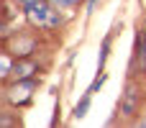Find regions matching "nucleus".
I'll return each instance as SVG.
<instances>
[{
  "mask_svg": "<svg viewBox=\"0 0 146 128\" xmlns=\"http://www.w3.org/2000/svg\"><path fill=\"white\" fill-rule=\"evenodd\" d=\"M100 3H103V0H87V3H85V13H87V15H92V13L98 10V5H100Z\"/></svg>",
  "mask_w": 146,
  "mask_h": 128,
  "instance_id": "14",
  "label": "nucleus"
},
{
  "mask_svg": "<svg viewBox=\"0 0 146 128\" xmlns=\"http://www.w3.org/2000/svg\"><path fill=\"white\" fill-rule=\"evenodd\" d=\"M90 105H92V92H87V90H85V95L77 100V105H74V110H72V123H74V121H82V118L87 115Z\"/></svg>",
  "mask_w": 146,
  "mask_h": 128,
  "instance_id": "11",
  "label": "nucleus"
},
{
  "mask_svg": "<svg viewBox=\"0 0 146 128\" xmlns=\"http://www.w3.org/2000/svg\"><path fill=\"white\" fill-rule=\"evenodd\" d=\"M46 62H41L38 56H23V59H15L13 62V69H10V77L8 82H15V80H28V77H41L46 72Z\"/></svg>",
  "mask_w": 146,
  "mask_h": 128,
  "instance_id": "6",
  "label": "nucleus"
},
{
  "mask_svg": "<svg viewBox=\"0 0 146 128\" xmlns=\"http://www.w3.org/2000/svg\"><path fill=\"white\" fill-rule=\"evenodd\" d=\"M146 105V77H133V74H126V82H123V90H121V97H118V105H115V118H110V126H133L136 118L144 113Z\"/></svg>",
  "mask_w": 146,
  "mask_h": 128,
  "instance_id": "1",
  "label": "nucleus"
},
{
  "mask_svg": "<svg viewBox=\"0 0 146 128\" xmlns=\"http://www.w3.org/2000/svg\"><path fill=\"white\" fill-rule=\"evenodd\" d=\"M8 51L15 56V59H23V56H38L41 54V46H44V33L31 28L26 23V28H18L8 41H5Z\"/></svg>",
  "mask_w": 146,
  "mask_h": 128,
  "instance_id": "3",
  "label": "nucleus"
},
{
  "mask_svg": "<svg viewBox=\"0 0 146 128\" xmlns=\"http://www.w3.org/2000/svg\"><path fill=\"white\" fill-rule=\"evenodd\" d=\"M18 126H23V118H21L18 108L0 110V128H18Z\"/></svg>",
  "mask_w": 146,
  "mask_h": 128,
  "instance_id": "10",
  "label": "nucleus"
},
{
  "mask_svg": "<svg viewBox=\"0 0 146 128\" xmlns=\"http://www.w3.org/2000/svg\"><path fill=\"white\" fill-rule=\"evenodd\" d=\"M15 21H8V18H0V44H5L13 33H15Z\"/></svg>",
  "mask_w": 146,
  "mask_h": 128,
  "instance_id": "12",
  "label": "nucleus"
},
{
  "mask_svg": "<svg viewBox=\"0 0 146 128\" xmlns=\"http://www.w3.org/2000/svg\"><path fill=\"white\" fill-rule=\"evenodd\" d=\"M126 74L146 77V26L141 18L136 21V28H133V46H131V59H128Z\"/></svg>",
  "mask_w": 146,
  "mask_h": 128,
  "instance_id": "5",
  "label": "nucleus"
},
{
  "mask_svg": "<svg viewBox=\"0 0 146 128\" xmlns=\"http://www.w3.org/2000/svg\"><path fill=\"white\" fill-rule=\"evenodd\" d=\"M56 10H62L64 15H67V21H72L74 15H77V10H80V5H82V0H49Z\"/></svg>",
  "mask_w": 146,
  "mask_h": 128,
  "instance_id": "9",
  "label": "nucleus"
},
{
  "mask_svg": "<svg viewBox=\"0 0 146 128\" xmlns=\"http://www.w3.org/2000/svg\"><path fill=\"white\" fill-rule=\"evenodd\" d=\"M105 82H108V72L103 69V72H98V74H95V80H92V85L87 87V92H92V95H95V92H98V90H100Z\"/></svg>",
  "mask_w": 146,
  "mask_h": 128,
  "instance_id": "13",
  "label": "nucleus"
},
{
  "mask_svg": "<svg viewBox=\"0 0 146 128\" xmlns=\"http://www.w3.org/2000/svg\"><path fill=\"white\" fill-rule=\"evenodd\" d=\"M13 62H15V56L8 51V46H5V44H0V87H3V85L8 82V77H10Z\"/></svg>",
  "mask_w": 146,
  "mask_h": 128,
  "instance_id": "8",
  "label": "nucleus"
},
{
  "mask_svg": "<svg viewBox=\"0 0 146 128\" xmlns=\"http://www.w3.org/2000/svg\"><path fill=\"white\" fill-rule=\"evenodd\" d=\"M38 85H41V77H28V80H15V82H5L3 85V100L10 105V108H28L38 92Z\"/></svg>",
  "mask_w": 146,
  "mask_h": 128,
  "instance_id": "4",
  "label": "nucleus"
},
{
  "mask_svg": "<svg viewBox=\"0 0 146 128\" xmlns=\"http://www.w3.org/2000/svg\"><path fill=\"white\" fill-rule=\"evenodd\" d=\"M118 21L113 23V28L103 36V41H100V56H98V72H103L105 69V64H108V56H110V49H113V38H115V33H118Z\"/></svg>",
  "mask_w": 146,
  "mask_h": 128,
  "instance_id": "7",
  "label": "nucleus"
},
{
  "mask_svg": "<svg viewBox=\"0 0 146 128\" xmlns=\"http://www.w3.org/2000/svg\"><path fill=\"white\" fill-rule=\"evenodd\" d=\"M23 18H26V23L31 26V28H36V31H41L44 36H54V33H62L64 31V26L69 23L67 21V15L62 13V10H56L49 0H36V3H31L26 10H23Z\"/></svg>",
  "mask_w": 146,
  "mask_h": 128,
  "instance_id": "2",
  "label": "nucleus"
}]
</instances>
